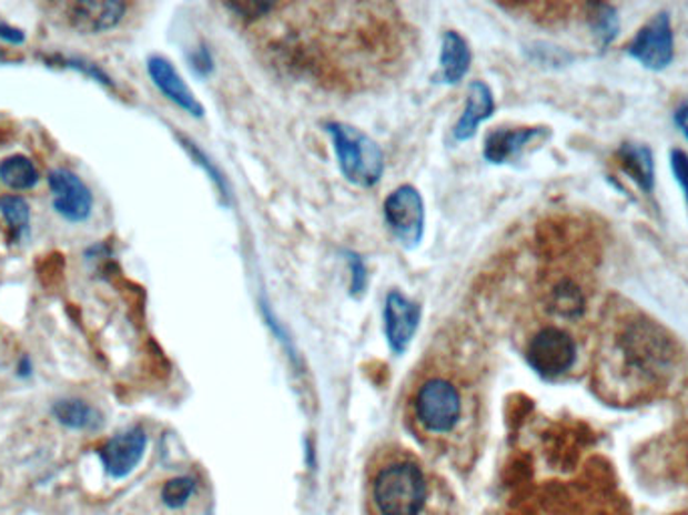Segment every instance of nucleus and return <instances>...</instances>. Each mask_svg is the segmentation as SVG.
Segmentation results:
<instances>
[{
    "label": "nucleus",
    "mask_w": 688,
    "mask_h": 515,
    "mask_svg": "<svg viewBox=\"0 0 688 515\" xmlns=\"http://www.w3.org/2000/svg\"><path fill=\"white\" fill-rule=\"evenodd\" d=\"M326 131L333 140L334 153L344 178L361 188H373L385 172V155L365 131L348 123H328Z\"/></svg>",
    "instance_id": "nucleus-1"
},
{
    "label": "nucleus",
    "mask_w": 688,
    "mask_h": 515,
    "mask_svg": "<svg viewBox=\"0 0 688 515\" xmlns=\"http://www.w3.org/2000/svg\"><path fill=\"white\" fill-rule=\"evenodd\" d=\"M373 494L381 515H419L427 483L415 463H395L378 473Z\"/></svg>",
    "instance_id": "nucleus-2"
},
{
    "label": "nucleus",
    "mask_w": 688,
    "mask_h": 515,
    "mask_svg": "<svg viewBox=\"0 0 688 515\" xmlns=\"http://www.w3.org/2000/svg\"><path fill=\"white\" fill-rule=\"evenodd\" d=\"M618 346L624 361L640 375L656 376L667 371L675 359V344L670 336L648 321L630 322L618 339Z\"/></svg>",
    "instance_id": "nucleus-3"
},
{
    "label": "nucleus",
    "mask_w": 688,
    "mask_h": 515,
    "mask_svg": "<svg viewBox=\"0 0 688 515\" xmlns=\"http://www.w3.org/2000/svg\"><path fill=\"white\" fill-rule=\"evenodd\" d=\"M415 413L431 433H449L462 417V395L453 383L435 376L417 391Z\"/></svg>",
    "instance_id": "nucleus-4"
},
{
    "label": "nucleus",
    "mask_w": 688,
    "mask_h": 515,
    "mask_svg": "<svg viewBox=\"0 0 688 515\" xmlns=\"http://www.w3.org/2000/svg\"><path fill=\"white\" fill-rule=\"evenodd\" d=\"M576 343L570 334L556 326H546L527 344V363L546 378L568 373L576 363Z\"/></svg>",
    "instance_id": "nucleus-5"
},
{
    "label": "nucleus",
    "mask_w": 688,
    "mask_h": 515,
    "mask_svg": "<svg viewBox=\"0 0 688 515\" xmlns=\"http://www.w3.org/2000/svg\"><path fill=\"white\" fill-rule=\"evenodd\" d=\"M385 220L393 236L405 248L419 246L425 232V204L419 190L401 185L385 200Z\"/></svg>",
    "instance_id": "nucleus-6"
},
{
    "label": "nucleus",
    "mask_w": 688,
    "mask_h": 515,
    "mask_svg": "<svg viewBox=\"0 0 688 515\" xmlns=\"http://www.w3.org/2000/svg\"><path fill=\"white\" fill-rule=\"evenodd\" d=\"M626 53L650 71L667 69L675 59V32L667 12H660L646 22L626 47Z\"/></svg>",
    "instance_id": "nucleus-7"
},
{
    "label": "nucleus",
    "mask_w": 688,
    "mask_h": 515,
    "mask_svg": "<svg viewBox=\"0 0 688 515\" xmlns=\"http://www.w3.org/2000/svg\"><path fill=\"white\" fill-rule=\"evenodd\" d=\"M47 183L53 195L54 214L69 224H83L93 214V193L75 172L67 168H53L47 173Z\"/></svg>",
    "instance_id": "nucleus-8"
},
{
    "label": "nucleus",
    "mask_w": 688,
    "mask_h": 515,
    "mask_svg": "<svg viewBox=\"0 0 688 515\" xmlns=\"http://www.w3.org/2000/svg\"><path fill=\"white\" fill-rule=\"evenodd\" d=\"M148 450V435L141 427L121 431L98 451L103 469L111 479H125L138 469Z\"/></svg>",
    "instance_id": "nucleus-9"
},
{
    "label": "nucleus",
    "mask_w": 688,
    "mask_h": 515,
    "mask_svg": "<svg viewBox=\"0 0 688 515\" xmlns=\"http://www.w3.org/2000/svg\"><path fill=\"white\" fill-rule=\"evenodd\" d=\"M128 4L119 0H77L67 7V22L79 34L113 31L123 21Z\"/></svg>",
    "instance_id": "nucleus-10"
},
{
    "label": "nucleus",
    "mask_w": 688,
    "mask_h": 515,
    "mask_svg": "<svg viewBox=\"0 0 688 515\" xmlns=\"http://www.w3.org/2000/svg\"><path fill=\"white\" fill-rule=\"evenodd\" d=\"M421 306L415 301L401 294L398 290L388 292L385 302V334L388 349L395 354H403L409 349L411 341L419 329Z\"/></svg>",
    "instance_id": "nucleus-11"
},
{
    "label": "nucleus",
    "mask_w": 688,
    "mask_h": 515,
    "mask_svg": "<svg viewBox=\"0 0 688 515\" xmlns=\"http://www.w3.org/2000/svg\"><path fill=\"white\" fill-rule=\"evenodd\" d=\"M148 73L153 85L160 89L163 97H168L173 105L185 111L192 118H204V105L194 95V91L183 81L180 71L173 67L170 59L162 54H151L148 59Z\"/></svg>",
    "instance_id": "nucleus-12"
},
{
    "label": "nucleus",
    "mask_w": 688,
    "mask_h": 515,
    "mask_svg": "<svg viewBox=\"0 0 688 515\" xmlns=\"http://www.w3.org/2000/svg\"><path fill=\"white\" fill-rule=\"evenodd\" d=\"M546 131L539 128L495 129L485 138L484 155L489 163H506L516 160L532 141Z\"/></svg>",
    "instance_id": "nucleus-13"
},
{
    "label": "nucleus",
    "mask_w": 688,
    "mask_h": 515,
    "mask_svg": "<svg viewBox=\"0 0 688 515\" xmlns=\"http://www.w3.org/2000/svg\"><path fill=\"white\" fill-rule=\"evenodd\" d=\"M495 101L494 93L489 85H485L484 81H474L469 85L465 109H463L462 119L455 125V140L467 141L475 135L477 128L484 123L485 119L494 115Z\"/></svg>",
    "instance_id": "nucleus-14"
},
{
    "label": "nucleus",
    "mask_w": 688,
    "mask_h": 515,
    "mask_svg": "<svg viewBox=\"0 0 688 515\" xmlns=\"http://www.w3.org/2000/svg\"><path fill=\"white\" fill-rule=\"evenodd\" d=\"M623 172L646 193L655 190V155L643 143H624L616 153Z\"/></svg>",
    "instance_id": "nucleus-15"
},
{
    "label": "nucleus",
    "mask_w": 688,
    "mask_h": 515,
    "mask_svg": "<svg viewBox=\"0 0 688 515\" xmlns=\"http://www.w3.org/2000/svg\"><path fill=\"white\" fill-rule=\"evenodd\" d=\"M51 413L59 425L71 431H99L105 423L101 411L83 398H61L54 403Z\"/></svg>",
    "instance_id": "nucleus-16"
},
{
    "label": "nucleus",
    "mask_w": 688,
    "mask_h": 515,
    "mask_svg": "<svg viewBox=\"0 0 688 515\" xmlns=\"http://www.w3.org/2000/svg\"><path fill=\"white\" fill-rule=\"evenodd\" d=\"M439 63H442L443 83H447V85H455L462 81L463 77L467 75V71L472 67V49L459 32H445Z\"/></svg>",
    "instance_id": "nucleus-17"
},
{
    "label": "nucleus",
    "mask_w": 688,
    "mask_h": 515,
    "mask_svg": "<svg viewBox=\"0 0 688 515\" xmlns=\"http://www.w3.org/2000/svg\"><path fill=\"white\" fill-rule=\"evenodd\" d=\"M41 182V173L33 160L14 153L11 158L0 161V183H4L12 192H29Z\"/></svg>",
    "instance_id": "nucleus-18"
},
{
    "label": "nucleus",
    "mask_w": 688,
    "mask_h": 515,
    "mask_svg": "<svg viewBox=\"0 0 688 515\" xmlns=\"http://www.w3.org/2000/svg\"><path fill=\"white\" fill-rule=\"evenodd\" d=\"M0 215L9 230V240L19 244L31 230V205L19 193L0 195Z\"/></svg>",
    "instance_id": "nucleus-19"
},
{
    "label": "nucleus",
    "mask_w": 688,
    "mask_h": 515,
    "mask_svg": "<svg viewBox=\"0 0 688 515\" xmlns=\"http://www.w3.org/2000/svg\"><path fill=\"white\" fill-rule=\"evenodd\" d=\"M548 309L559 319H580L586 311V299L580 286H576L571 280H559L558 284L549 290Z\"/></svg>",
    "instance_id": "nucleus-20"
},
{
    "label": "nucleus",
    "mask_w": 688,
    "mask_h": 515,
    "mask_svg": "<svg viewBox=\"0 0 688 515\" xmlns=\"http://www.w3.org/2000/svg\"><path fill=\"white\" fill-rule=\"evenodd\" d=\"M43 61L44 64H47V67H51V69L75 71V73H81V75L87 77V79L95 81L99 85L108 87V89H113V87H115L113 79L108 75V71H105L101 64L93 63V61H89L85 57L54 53L43 57Z\"/></svg>",
    "instance_id": "nucleus-21"
},
{
    "label": "nucleus",
    "mask_w": 688,
    "mask_h": 515,
    "mask_svg": "<svg viewBox=\"0 0 688 515\" xmlns=\"http://www.w3.org/2000/svg\"><path fill=\"white\" fill-rule=\"evenodd\" d=\"M588 21H590L591 31L594 37L598 39V43L603 49H606L608 44H613L616 34L620 31V19H618V12L614 9L613 4H604V2H596L588 7Z\"/></svg>",
    "instance_id": "nucleus-22"
},
{
    "label": "nucleus",
    "mask_w": 688,
    "mask_h": 515,
    "mask_svg": "<svg viewBox=\"0 0 688 515\" xmlns=\"http://www.w3.org/2000/svg\"><path fill=\"white\" fill-rule=\"evenodd\" d=\"M194 477H173V479L163 485V504L172 507V509H180V507L188 504V499L194 495Z\"/></svg>",
    "instance_id": "nucleus-23"
},
{
    "label": "nucleus",
    "mask_w": 688,
    "mask_h": 515,
    "mask_svg": "<svg viewBox=\"0 0 688 515\" xmlns=\"http://www.w3.org/2000/svg\"><path fill=\"white\" fill-rule=\"evenodd\" d=\"M348 266H351V272H353L351 274V294L353 296H363L366 290V280H368L363 258L356 256V254H348Z\"/></svg>",
    "instance_id": "nucleus-24"
},
{
    "label": "nucleus",
    "mask_w": 688,
    "mask_h": 515,
    "mask_svg": "<svg viewBox=\"0 0 688 515\" xmlns=\"http://www.w3.org/2000/svg\"><path fill=\"white\" fill-rule=\"evenodd\" d=\"M670 168L677 178L680 190L685 193V200L688 204V155L682 150L670 151Z\"/></svg>",
    "instance_id": "nucleus-25"
},
{
    "label": "nucleus",
    "mask_w": 688,
    "mask_h": 515,
    "mask_svg": "<svg viewBox=\"0 0 688 515\" xmlns=\"http://www.w3.org/2000/svg\"><path fill=\"white\" fill-rule=\"evenodd\" d=\"M0 41H4V43L11 44V47H21V44L27 43V32L19 29V27H14V24L0 21Z\"/></svg>",
    "instance_id": "nucleus-26"
},
{
    "label": "nucleus",
    "mask_w": 688,
    "mask_h": 515,
    "mask_svg": "<svg viewBox=\"0 0 688 515\" xmlns=\"http://www.w3.org/2000/svg\"><path fill=\"white\" fill-rule=\"evenodd\" d=\"M675 125H677L678 131L685 135V140L688 141V99L687 101H682V103L678 105L677 111H675Z\"/></svg>",
    "instance_id": "nucleus-27"
},
{
    "label": "nucleus",
    "mask_w": 688,
    "mask_h": 515,
    "mask_svg": "<svg viewBox=\"0 0 688 515\" xmlns=\"http://www.w3.org/2000/svg\"><path fill=\"white\" fill-rule=\"evenodd\" d=\"M192 67H194L200 75H202V73H208V71H212V59H210V54H208L205 49L198 51V53L192 57Z\"/></svg>",
    "instance_id": "nucleus-28"
},
{
    "label": "nucleus",
    "mask_w": 688,
    "mask_h": 515,
    "mask_svg": "<svg viewBox=\"0 0 688 515\" xmlns=\"http://www.w3.org/2000/svg\"><path fill=\"white\" fill-rule=\"evenodd\" d=\"M17 376L22 378V381H27V378L33 376V361H31L29 354H22L21 359H19V363H17Z\"/></svg>",
    "instance_id": "nucleus-29"
}]
</instances>
